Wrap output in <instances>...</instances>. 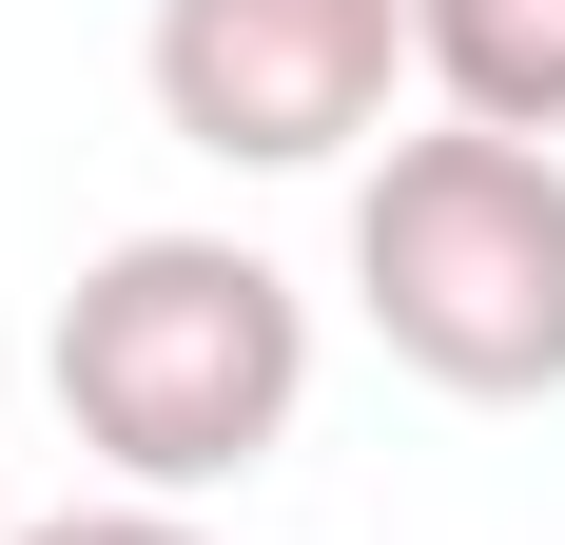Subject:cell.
<instances>
[{"label": "cell", "instance_id": "7a4b0ae2", "mask_svg": "<svg viewBox=\"0 0 565 545\" xmlns=\"http://www.w3.org/2000/svg\"><path fill=\"white\" fill-rule=\"evenodd\" d=\"M351 312L391 331V371L468 389V409H526L565 389V157L546 137H391L351 175Z\"/></svg>", "mask_w": 565, "mask_h": 545}, {"label": "cell", "instance_id": "277c9868", "mask_svg": "<svg viewBox=\"0 0 565 545\" xmlns=\"http://www.w3.org/2000/svg\"><path fill=\"white\" fill-rule=\"evenodd\" d=\"M409 40H429V98L468 137H546L565 157V0H409Z\"/></svg>", "mask_w": 565, "mask_h": 545}, {"label": "cell", "instance_id": "5b68a950", "mask_svg": "<svg viewBox=\"0 0 565 545\" xmlns=\"http://www.w3.org/2000/svg\"><path fill=\"white\" fill-rule=\"evenodd\" d=\"M20 545H215V526H195V506H137V488H117V506H40Z\"/></svg>", "mask_w": 565, "mask_h": 545}, {"label": "cell", "instance_id": "6da1fadb", "mask_svg": "<svg viewBox=\"0 0 565 545\" xmlns=\"http://www.w3.org/2000/svg\"><path fill=\"white\" fill-rule=\"evenodd\" d=\"M312 409V292L234 234H117L58 292V429L98 448L137 506L254 488Z\"/></svg>", "mask_w": 565, "mask_h": 545}, {"label": "cell", "instance_id": "3957f363", "mask_svg": "<svg viewBox=\"0 0 565 545\" xmlns=\"http://www.w3.org/2000/svg\"><path fill=\"white\" fill-rule=\"evenodd\" d=\"M137 78L195 157L332 175L351 137H391V78H429V40H409V0H157Z\"/></svg>", "mask_w": 565, "mask_h": 545}]
</instances>
